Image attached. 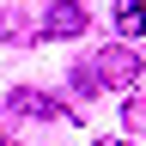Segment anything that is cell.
<instances>
[{
	"label": "cell",
	"mask_w": 146,
	"mask_h": 146,
	"mask_svg": "<svg viewBox=\"0 0 146 146\" xmlns=\"http://www.w3.org/2000/svg\"><path fill=\"white\" fill-rule=\"evenodd\" d=\"M91 61H98V73H104V85H116V91H134L140 85V55L134 49H128V43H110V49H98V55H91Z\"/></svg>",
	"instance_id": "1"
},
{
	"label": "cell",
	"mask_w": 146,
	"mask_h": 146,
	"mask_svg": "<svg viewBox=\"0 0 146 146\" xmlns=\"http://www.w3.org/2000/svg\"><path fill=\"white\" fill-rule=\"evenodd\" d=\"M6 110H12V116H43V122H79V116H73V104L49 98V91H31V85H18L12 98H6Z\"/></svg>",
	"instance_id": "2"
},
{
	"label": "cell",
	"mask_w": 146,
	"mask_h": 146,
	"mask_svg": "<svg viewBox=\"0 0 146 146\" xmlns=\"http://www.w3.org/2000/svg\"><path fill=\"white\" fill-rule=\"evenodd\" d=\"M85 25H91V18H85V6H79V0H55V6H49V18H43V31H49V36H61V43H73Z\"/></svg>",
	"instance_id": "3"
},
{
	"label": "cell",
	"mask_w": 146,
	"mask_h": 146,
	"mask_svg": "<svg viewBox=\"0 0 146 146\" xmlns=\"http://www.w3.org/2000/svg\"><path fill=\"white\" fill-rule=\"evenodd\" d=\"M67 85H73V98H98V91H104L98 61H73V67H67Z\"/></svg>",
	"instance_id": "4"
},
{
	"label": "cell",
	"mask_w": 146,
	"mask_h": 146,
	"mask_svg": "<svg viewBox=\"0 0 146 146\" xmlns=\"http://www.w3.org/2000/svg\"><path fill=\"white\" fill-rule=\"evenodd\" d=\"M116 31L122 36H146V0H116Z\"/></svg>",
	"instance_id": "5"
},
{
	"label": "cell",
	"mask_w": 146,
	"mask_h": 146,
	"mask_svg": "<svg viewBox=\"0 0 146 146\" xmlns=\"http://www.w3.org/2000/svg\"><path fill=\"white\" fill-rule=\"evenodd\" d=\"M0 36H6V43H18V49L36 43V31H31V18H25V12H6V18H0Z\"/></svg>",
	"instance_id": "6"
},
{
	"label": "cell",
	"mask_w": 146,
	"mask_h": 146,
	"mask_svg": "<svg viewBox=\"0 0 146 146\" xmlns=\"http://www.w3.org/2000/svg\"><path fill=\"white\" fill-rule=\"evenodd\" d=\"M122 122H128V134H140V140H146V98H128Z\"/></svg>",
	"instance_id": "7"
},
{
	"label": "cell",
	"mask_w": 146,
	"mask_h": 146,
	"mask_svg": "<svg viewBox=\"0 0 146 146\" xmlns=\"http://www.w3.org/2000/svg\"><path fill=\"white\" fill-rule=\"evenodd\" d=\"M91 146H128V140H91Z\"/></svg>",
	"instance_id": "8"
}]
</instances>
